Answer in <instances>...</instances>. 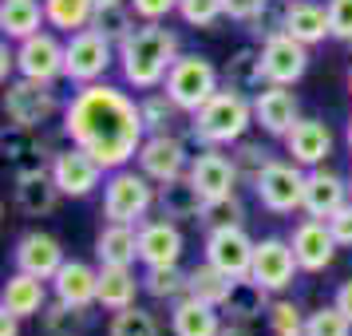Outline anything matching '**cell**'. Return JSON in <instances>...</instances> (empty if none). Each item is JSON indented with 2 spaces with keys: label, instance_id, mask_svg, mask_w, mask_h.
Returning <instances> with one entry per match:
<instances>
[{
  "label": "cell",
  "instance_id": "40",
  "mask_svg": "<svg viewBox=\"0 0 352 336\" xmlns=\"http://www.w3.org/2000/svg\"><path fill=\"white\" fill-rule=\"evenodd\" d=\"M107 336H162V324H159V317H155L151 309L131 304V309H119V313H111Z\"/></svg>",
  "mask_w": 352,
  "mask_h": 336
},
{
  "label": "cell",
  "instance_id": "26",
  "mask_svg": "<svg viewBox=\"0 0 352 336\" xmlns=\"http://www.w3.org/2000/svg\"><path fill=\"white\" fill-rule=\"evenodd\" d=\"M270 289L254 281V277H234V285H230V297L222 301V317L226 320H241V324H254L270 313Z\"/></svg>",
  "mask_w": 352,
  "mask_h": 336
},
{
  "label": "cell",
  "instance_id": "48",
  "mask_svg": "<svg viewBox=\"0 0 352 336\" xmlns=\"http://www.w3.org/2000/svg\"><path fill=\"white\" fill-rule=\"evenodd\" d=\"M131 8H135V16L139 20H155V24H162L170 12H178V0H131Z\"/></svg>",
  "mask_w": 352,
  "mask_h": 336
},
{
  "label": "cell",
  "instance_id": "2",
  "mask_svg": "<svg viewBox=\"0 0 352 336\" xmlns=\"http://www.w3.org/2000/svg\"><path fill=\"white\" fill-rule=\"evenodd\" d=\"M182 56L178 52V32L166 28V24H155V20H143L135 32L119 44V71H123V83L135 87V91H155L166 83L175 60Z\"/></svg>",
  "mask_w": 352,
  "mask_h": 336
},
{
  "label": "cell",
  "instance_id": "16",
  "mask_svg": "<svg viewBox=\"0 0 352 336\" xmlns=\"http://www.w3.org/2000/svg\"><path fill=\"white\" fill-rule=\"evenodd\" d=\"M289 245L301 261V273H324L336 261V249H340L329 222H320V218H301L289 234Z\"/></svg>",
  "mask_w": 352,
  "mask_h": 336
},
{
  "label": "cell",
  "instance_id": "56",
  "mask_svg": "<svg viewBox=\"0 0 352 336\" xmlns=\"http://www.w3.org/2000/svg\"><path fill=\"white\" fill-rule=\"evenodd\" d=\"M349 91H352V67H349Z\"/></svg>",
  "mask_w": 352,
  "mask_h": 336
},
{
  "label": "cell",
  "instance_id": "38",
  "mask_svg": "<svg viewBox=\"0 0 352 336\" xmlns=\"http://www.w3.org/2000/svg\"><path fill=\"white\" fill-rule=\"evenodd\" d=\"M139 111H143L146 135H170V131H175V123L186 115V111L175 103V99L166 96V87L143 91V99H139Z\"/></svg>",
  "mask_w": 352,
  "mask_h": 336
},
{
  "label": "cell",
  "instance_id": "9",
  "mask_svg": "<svg viewBox=\"0 0 352 336\" xmlns=\"http://www.w3.org/2000/svg\"><path fill=\"white\" fill-rule=\"evenodd\" d=\"M64 56H67V40H60L56 28H40L28 40H16V76L36 83L64 80Z\"/></svg>",
  "mask_w": 352,
  "mask_h": 336
},
{
  "label": "cell",
  "instance_id": "30",
  "mask_svg": "<svg viewBox=\"0 0 352 336\" xmlns=\"http://www.w3.org/2000/svg\"><path fill=\"white\" fill-rule=\"evenodd\" d=\"M139 293H143V277H135L131 265H99V309L107 313L131 309Z\"/></svg>",
  "mask_w": 352,
  "mask_h": 336
},
{
  "label": "cell",
  "instance_id": "17",
  "mask_svg": "<svg viewBox=\"0 0 352 336\" xmlns=\"http://www.w3.org/2000/svg\"><path fill=\"white\" fill-rule=\"evenodd\" d=\"M297 119H301V103L281 83H265L254 96V127H261L270 139H285Z\"/></svg>",
  "mask_w": 352,
  "mask_h": 336
},
{
  "label": "cell",
  "instance_id": "32",
  "mask_svg": "<svg viewBox=\"0 0 352 336\" xmlns=\"http://www.w3.org/2000/svg\"><path fill=\"white\" fill-rule=\"evenodd\" d=\"M40 28H48L44 0H0V32H4V40H28Z\"/></svg>",
  "mask_w": 352,
  "mask_h": 336
},
{
  "label": "cell",
  "instance_id": "23",
  "mask_svg": "<svg viewBox=\"0 0 352 336\" xmlns=\"http://www.w3.org/2000/svg\"><path fill=\"white\" fill-rule=\"evenodd\" d=\"M52 297L64 304H80V309H91L99 304V265H87V261H64L60 273L52 277Z\"/></svg>",
  "mask_w": 352,
  "mask_h": 336
},
{
  "label": "cell",
  "instance_id": "35",
  "mask_svg": "<svg viewBox=\"0 0 352 336\" xmlns=\"http://www.w3.org/2000/svg\"><path fill=\"white\" fill-rule=\"evenodd\" d=\"M40 324H44V336H87V328H91V309L64 304V301L52 297L48 309L40 313Z\"/></svg>",
  "mask_w": 352,
  "mask_h": 336
},
{
  "label": "cell",
  "instance_id": "50",
  "mask_svg": "<svg viewBox=\"0 0 352 336\" xmlns=\"http://www.w3.org/2000/svg\"><path fill=\"white\" fill-rule=\"evenodd\" d=\"M222 4H226V20H234V24H250V20L261 12L265 0H222Z\"/></svg>",
  "mask_w": 352,
  "mask_h": 336
},
{
  "label": "cell",
  "instance_id": "55",
  "mask_svg": "<svg viewBox=\"0 0 352 336\" xmlns=\"http://www.w3.org/2000/svg\"><path fill=\"white\" fill-rule=\"evenodd\" d=\"M344 143H349V150H352V119H349V127H344Z\"/></svg>",
  "mask_w": 352,
  "mask_h": 336
},
{
  "label": "cell",
  "instance_id": "1",
  "mask_svg": "<svg viewBox=\"0 0 352 336\" xmlns=\"http://www.w3.org/2000/svg\"><path fill=\"white\" fill-rule=\"evenodd\" d=\"M64 135L67 143L83 146L91 159L111 175L131 166L146 139V123L139 99H131L115 83H87L64 103Z\"/></svg>",
  "mask_w": 352,
  "mask_h": 336
},
{
  "label": "cell",
  "instance_id": "47",
  "mask_svg": "<svg viewBox=\"0 0 352 336\" xmlns=\"http://www.w3.org/2000/svg\"><path fill=\"white\" fill-rule=\"evenodd\" d=\"M329 4V20H333V40L352 44V0H324Z\"/></svg>",
  "mask_w": 352,
  "mask_h": 336
},
{
  "label": "cell",
  "instance_id": "36",
  "mask_svg": "<svg viewBox=\"0 0 352 336\" xmlns=\"http://www.w3.org/2000/svg\"><path fill=\"white\" fill-rule=\"evenodd\" d=\"M135 8H131V0H103V4H96V16H91V28L96 32H103L111 44H123L139 24H135Z\"/></svg>",
  "mask_w": 352,
  "mask_h": 336
},
{
  "label": "cell",
  "instance_id": "20",
  "mask_svg": "<svg viewBox=\"0 0 352 336\" xmlns=\"http://www.w3.org/2000/svg\"><path fill=\"white\" fill-rule=\"evenodd\" d=\"M12 261H16V269L52 281L67 257H64V245L52 238V234H44V229H28V234H20L16 249H12Z\"/></svg>",
  "mask_w": 352,
  "mask_h": 336
},
{
  "label": "cell",
  "instance_id": "18",
  "mask_svg": "<svg viewBox=\"0 0 352 336\" xmlns=\"http://www.w3.org/2000/svg\"><path fill=\"white\" fill-rule=\"evenodd\" d=\"M182 249H186V238H182L178 222L162 218V214L139 222V261H143V269L146 265H178Z\"/></svg>",
  "mask_w": 352,
  "mask_h": 336
},
{
  "label": "cell",
  "instance_id": "8",
  "mask_svg": "<svg viewBox=\"0 0 352 336\" xmlns=\"http://www.w3.org/2000/svg\"><path fill=\"white\" fill-rule=\"evenodd\" d=\"M60 111H64V103L56 96V83H36V80H24V76L4 83V115H8V123L40 131Z\"/></svg>",
  "mask_w": 352,
  "mask_h": 336
},
{
  "label": "cell",
  "instance_id": "3",
  "mask_svg": "<svg viewBox=\"0 0 352 336\" xmlns=\"http://www.w3.org/2000/svg\"><path fill=\"white\" fill-rule=\"evenodd\" d=\"M254 127V96L238 87H222L206 107L190 115V135L202 146H234Z\"/></svg>",
  "mask_w": 352,
  "mask_h": 336
},
{
  "label": "cell",
  "instance_id": "24",
  "mask_svg": "<svg viewBox=\"0 0 352 336\" xmlns=\"http://www.w3.org/2000/svg\"><path fill=\"white\" fill-rule=\"evenodd\" d=\"M285 32L301 40L309 48H317L324 40H333V20H329V4L320 0H289L285 4Z\"/></svg>",
  "mask_w": 352,
  "mask_h": 336
},
{
  "label": "cell",
  "instance_id": "43",
  "mask_svg": "<svg viewBox=\"0 0 352 336\" xmlns=\"http://www.w3.org/2000/svg\"><path fill=\"white\" fill-rule=\"evenodd\" d=\"M305 320H309V313L297 301H273L265 313V324L273 336H305Z\"/></svg>",
  "mask_w": 352,
  "mask_h": 336
},
{
  "label": "cell",
  "instance_id": "22",
  "mask_svg": "<svg viewBox=\"0 0 352 336\" xmlns=\"http://www.w3.org/2000/svg\"><path fill=\"white\" fill-rule=\"evenodd\" d=\"M48 285L44 277H32V273L16 269L4 289H0V313H12V317L28 320V317H40L44 309H48Z\"/></svg>",
  "mask_w": 352,
  "mask_h": 336
},
{
  "label": "cell",
  "instance_id": "10",
  "mask_svg": "<svg viewBox=\"0 0 352 336\" xmlns=\"http://www.w3.org/2000/svg\"><path fill=\"white\" fill-rule=\"evenodd\" d=\"M190 150H186V143L178 139L175 131L170 135H146L143 146H139V155H135V162H139V170H143L151 182H170V178L186 175L190 170Z\"/></svg>",
  "mask_w": 352,
  "mask_h": 336
},
{
  "label": "cell",
  "instance_id": "12",
  "mask_svg": "<svg viewBox=\"0 0 352 336\" xmlns=\"http://www.w3.org/2000/svg\"><path fill=\"white\" fill-rule=\"evenodd\" d=\"M103 175L107 170L76 143L67 150H60V155H52V178H56L64 198H87L96 186H103Z\"/></svg>",
  "mask_w": 352,
  "mask_h": 336
},
{
  "label": "cell",
  "instance_id": "46",
  "mask_svg": "<svg viewBox=\"0 0 352 336\" xmlns=\"http://www.w3.org/2000/svg\"><path fill=\"white\" fill-rule=\"evenodd\" d=\"M178 16L190 28H214L226 16V4L222 0H178Z\"/></svg>",
  "mask_w": 352,
  "mask_h": 336
},
{
  "label": "cell",
  "instance_id": "44",
  "mask_svg": "<svg viewBox=\"0 0 352 336\" xmlns=\"http://www.w3.org/2000/svg\"><path fill=\"white\" fill-rule=\"evenodd\" d=\"M305 336H352V320L336 304H320L305 320Z\"/></svg>",
  "mask_w": 352,
  "mask_h": 336
},
{
  "label": "cell",
  "instance_id": "39",
  "mask_svg": "<svg viewBox=\"0 0 352 336\" xmlns=\"http://www.w3.org/2000/svg\"><path fill=\"white\" fill-rule=\"evenodd\" d=\"M230 285H234V277L222 273L218 265H210L206 257H202V261L190 269V289H186V297H198V301L222 309V301L230 297Z\"/></svg>",
  "mask_w": 352,
  "mask_h": 336
},
{
  "label": "cell",
  "instance_id": "6",
  "mask_svg": "<svg viewBox=\"0 0 352 336\" xmlns=\"http://www.w3.org/2000/svg\"><path fill=\"white\" fill-rule=\"evenodd\" d=\"M162 87L182 111L194 115L198 107H206L210 99L222 91V71L210 64L206 56H178Z\"/></svg>",
  "mask_w": 352,
  "mask_h": 336
},
{
  "label": "cell",
  "instance_id": "21",
  "mask_svg": "<svg viewBox=\"0 0 352 336\" xmlns=\"http://www.w3.org/2000/svg\"><path fill=\"white\" fill-rule=\"evenodd\" d=\"M349 202V178L333 175V170H324V166H313L309 175H305V218H320V222H329L336 210Z\"/></svg>",
  "mask_w": 352,
  "mask_h": 336
},
{
  "label": "cell",
  "instance_id": "57",
  "mask_svg": "<svg viewBox=\"0 0 352 336\" xmlns=\"http://www.w3.org/2000/svg\"><path fill=\"white\" fill-rule=\"evenodd\" d=\"M349 198H352V175H349Z\"/></svg>",
  "mask_w": 352,
  "mask_h": 336
},
{
  "label": "cell",
  "instance_id": "5",
  "mask_svg": "<svg viewBox=\"0 0 352 336\" xmlns=\"http://www.w3.org/2000/svg\"><path fill=\"white\" fill-rule=\"evenodd\" d=\"M119 64V44H111L103 32L83 28V32L67 36V56H64V80L76 87L99 83L111 67Z\"/></svg>",
  "mask_w": 352,
  "mask_h": 336
},
{
  "label": "cell",
  "instance_id": "14",
  "mask_svg": "<svg viewBox=\"0 0 352 336\" xmlns=\"http://www.w3.org/2000/svg\"><path fill=\"white\" fill-rule=\"evenodd\" d=\"M261 64H265V80L270 83L293 87L309 71V44L293 40L289 32H277L270 40H261Z\"/></svg>",
  "mask_w": 352,
  "mask_h": 336
},
{
  "label": "cell",
  "instance_id": "28",
  "mask_svg": "<svg viewBox=\"0 0 352 336\" xmlns=\"http://www.w3.org/2000/svg\"><path fill=\"white\" fill-rule=\"evenodd\" d=\"M60 186L48 170H28V175H16V206L28 214V218H48L52 210L60 206Z\"/></svg>",
  "mask_w": 352,
  "mask_h": 336
},
{
  "label": "cell",
  "instance_id": "49",
  "mask_svg": "<svg viewBox=\"0 0 352 336\" xmlns=\"http://www.w3.org/2000/svg\"><path fill=\"white\" fill-rule=\"evenodd\" d=\"M329 229H333V238L340 249H352V198L329 218Z\"/></svg>",
  "mask_w": 352,
  "mask_h": 336
},
{
  "label": "cell",
  "instance_id": "42",
  "mask_svg": "<svg viewBox=\"0 0 352 336\" xmlns=\"http://www.w3.org/2000/svg\"><path fill=\"white\" fill-rule=\"evenodd\" d=\"M198 222L210 229H226V225H245V206H241L238 194H226V198H210L202 214H198Z\"/></svg>",
  "mask_w": 352,
  "mask_h": 336
},
{
  "label": "cell",
  "instance_id": "7",
  "mask_svg": "<svg viewBox=\"0 0 352 336\" xmlns=\"http://www.w3.org/2000/svg\"><path fill=\"white\" fill-rule=\"evenodd\" d=\"M305 166H297L293 159H273L261 178L254 182V198L261 202L265 214L273 218H285V214H297L305 202Z\"/></svg>",
  "mask_w": 352,
  "mask_h": 336
},
{
  "label": "cell",
  "instance_id": "54",
  "mask_svg": "<svg viewBox=\"0 0 352 336\" xmlns=\"http://www.w3.org/2000/svg\"><path fill=\"white\" fill-rule=\"evenodd\" d=\"M218 336H250V324H241V320H230V324H222V333Z\"/></svg>",
  "mask_w": 352,
  "mask_h": 336
},
{
  "label": "cell",
  "instance_id": "59",
  "mask_svg": "<svg viewBox=\"0 0 352 336\" xmlns=\"http://www.w3.org/2000/svg\"><path fill=\"white\" fill-rule=\"evenodd\" d=\"M349 48H352V44H349Z\"/></svg>",
  "mask_w": 352,
  "mask_h": 336
},
{
  "label": "cell",
  "instance_id": "13",
  "mask_svg": "<svg viewBox=\"0 0 352 336\" xmlns=\"http://www.w3.org/2000/svg\"><path fill=\"white\" fill-rule=\"evenodd\" d=\"M186 175L194 178V186L202 190V198H226V194H238L241 178H238V166L230 159L226 146H202L198 155L190 159V170Z\"/></svg>",
  "mask_w": 352,
  "mask_h": 336
},
{
  "label": "cell",
  "instance_id": "25",
  "mask_svg": "<svg viewBox=\"0 0 352 336\" xmlns=\"http://www.w3.org/2000/svg\"><path fill=\"white\" fill-rule=\"evenodd\" d=\"M202 206H206V198L194 186L190 175H178V178H170V182H159V202H155V210H159L162 218H170V222H198Z\"/></svg>",
  "mask_w": 352,
  "mask_h": 336
},
{
  "label": "cell",
  "instance_id": "41",
  "mask_svg": "<svg viewBox=\"0 0 352 336\" xmlns=\"http://www.w3.org/2000/svg\"><path fill=\"white\" fill-rule=\"evenodd\" d=\"M230 159H234V166H238V178L245 182V186H254L257 178H261V170L273 162V150L261 143H250V139H241V143L230 146Z\"/></svg>",
  "mask_w": 352,
  "mask_h": 336
},
{
  "label": "cell",
  "instance_id": "19",
  "mask_svg": "<svg viewBox=\"0 0 352 336\" xmlns=\"http://www.w3.org/2000/svg\"><path fill=\"white\" fill-rule=\"evenodd\" d=\"M281 143H285V155L297 162V166L313 170V166H324V159L333 155V131H329V123H320V119H305L301 115Z\"/></svg>",
  "mask_w": 352,
  "mask_h": 336
},
{
  "label": "cell",
  "instance_id": "31",
  "mask_svg": "<svg viewBox=\"0 0 352 336\" xmlns=\"http://www.w3.org/2000/svg\"><path fill=\"white\" fill-rule=\"evenodd\" d=\"M99 265H135L139 261V225L107 222L96 238Z\"/></svg>",
  "mask_w": 352,
  "mask_h": 336
},
{
  "label": "cell",
  "instance_id": "58",
  "mask_svg": "<svg viewBox=\"0 0 352 336\" xmlns=\"http://www.w3.org/2000/svg\"><path fill=\"white\" fill-rule=\"evenodd\" d=\"M96 4H103V0H96Z\"/></svg>",
  "mask_w": 352,
  "mask_h": 336
},
{
  "label": "cell",
  "instance_id": "27",
  "mask_svg": "<svg viewBox=\"0 0 352 336\" xmlns=\"http://www.w3.org/2000/svg\"><path fill=\"white\" fill-rule=\"evenodd\" d=\"M170 333L175 336H218L222 333V309L198 297H182L170 304Z\"/></svg>",
  "mask_w": 352,
  "mask_h": 336
},
{
  "label": "cell",
  "instance_id": "45",
  "mask_svg": "<svg viewBox=\"0 0 352 336\" xmlns=\"http://www.w3.org/2000/svg\"><path fill=\"white\" fill-rule=\"evenodd\" d=\"M285 4H289V0H265V4H261V12L245 24L250 36H254V40H270V36L285 32Z\"/></svg>",
  "mask_w": 352,
  "mask_h": 336
},
{
  "label": "cell",
  "instance_id": "29",
  "mask_svg": "<svg viewBox=\"0 0 352 336\" xmlns=\"http://www.w3.org/2000/svg\"><path fill=\"white\" fill-rule=\"evenodd\" d=\"M0 150H4V162L16 170V175H28V170H48L52 162L44 159V150L36 143L32 127H20V123H8L0 131Z\"/></svg>",
  "mask_w": 352,
  "mask_h": 336
},
{
  "label": "cell",
  "instance_id": "37",
  "mask_svg": "<svg viewBox=\"0 0 352 336\" xmlns=\"http://www.w3.org/2000/svg\"><path fill=\"white\" fill-rule=\"evenodd\" d=\"M44 16H48V28L64 36L83 32V28H91L96 0H44Z\"/></svg>",
  "mask_w": 352,
  "mask_h": 336
},
{
  "label": "cell",
  "instance_id": "11",
  "mask_svg": "<svg viewBox=\"0 0 352 336\" xmlns=\"http://www.w3.org/2000/svg\"><path fill=\"white\" fill-rule=\"evenodd\" d=\"M297 273H301V261L293 254L289 238H261L257 241L254 269H250L254 281H261L270 293H285V289H293Z\"/></svg>",
  "mask_w": 352,
  "mask_h": 336
},
{
  "label": "cell",
  "instance_id": "34",
  "mask_svg": "<svg viewBox=\"0 0 352 336\" xmlns=\"http://www.w3.org/2000/svg\"><path fill=\"white\" fill-rule=\"evenodd\" d=\"M190 289V269L182 265H146L143 269V293L155 301H182Z\"/></svg>",
  "mask_w": 352,
  "mask_h": 336
},
{
  "label": "cell",
  "instance_id": "4",
  "mask_svg": "<svg viewBox=\"0 0 352 336\" xmlns=\"http://www.w3.org/2000/svg\"><path fill=\"white\" fill-rule=\"evenodd\" d=\"M159 202V182H151L143 170L119 166L103 178V218L107 222H146V214Z\"/></svg>",
  "mask_w": 352,
  "mask_h": 336
},
{
  "label": "cell",
  "instance_id": "53",
  "mask_svg": "<svg viewBox=\"0 0 352 336\" xmlns=\"http://www.w3.org/2000/svg\"><path fill=\"white\" fill-rule=\"evenodd\" d=\"M0 336H20V317H12V313H0Z\"/></svg>",
  "mask_w": 352,
  "mask_h": 336
},
{
  "label": "cell",
  "instance_id": "15",
  "mask_svg": "<svg viewBox=\"0 0 352 336\" xmlns=\"http://www.w3.org/2000/svg\"><path fill=\"white\" fill-rule=\"evenodd\" d=\"M254 249L257 241L245 234V225H226V229H210L206 234V261L218 265L222 273H230V277H250Z\"/></svg>",
  "mask_w": 352,
  "mask_h": 336
},
{
  "label": "cell",
  "instance_id": "33",
  "mask_svg": "<svg viewBox=\"0 0 352 336\" xmlns=\"http://www.w3.org/2000/svg\"><path fill=\"white\" fill-rule=\"evenodd\" d=\"M222 80L226 87H238V91H245V96H257L261 87H265V64H261V44H245V48H238L230 60H226L222 67Z\"/></svg>",
  "mask_w": 352,
  "mask_h": 336
},
{
  "label": "cell",
  "instance_id": "52",
  "mask_svg": "<svg viewBox=\"0 0 352 336\" xmlns=\"http://www.w3.org/2000/svg\"><path fill=\"white\" fill-rule=\"evenodd\" d=\"M12 71H16V48H8V40H4V48H0V80L8 83Z\"/></svg>",
  "mask_w": 352,
  "mask_h": 336
},
{
  "label": "cell",
  "instance_id": "51",
  "mask_svg": "<svg viewBox=\"0 0 352 336\" xmlns=\"http://www.w3.org/2000/svg\"><path fill=\"white\" fill-rule=\"evenodd\" d=\"M333 304H336V309H340V313H344V317L352 320V277H349V281H340V285H336Z\"/></svg>",
  "mask_w": 352,
  "mask_h": 336
}]
</instances>
